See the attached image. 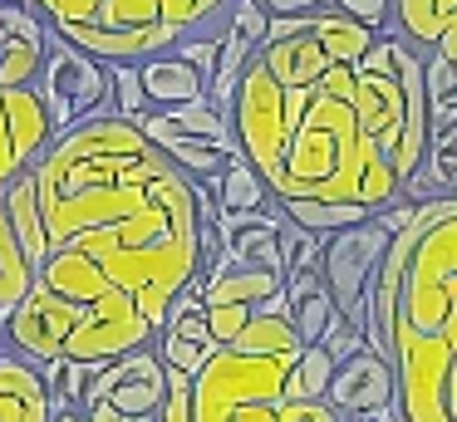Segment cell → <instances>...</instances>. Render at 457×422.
Instances as JSON below:
<instances>
[{
	"instance_id": "obj_1",
	"label": "cell",
	"mask_w": 457,
	"mask_h": 422,
	"mask_svg": "<svg viewBox=\"0 0 457 422\" xmlns=\"http://www.w3.org/2000/svg\"><path fill=\"white\" fill-rule=\"evenodd\" d=\"M398 245V310L384 349L398 373V412L403 422H457V196L418 202Z\"/></svg>"
},
{
	"instance_id": "obj_2",
	"label": "cell",
	"mask_w": 457,
	"mask_h": 422,
	"mask_svg": "<svg viewBox=\"0 0 457 422\" xmlns=\"http://www.w3.org/2000/svg\"><path fill=\"white\" fill-rule=\"evenodd\" d=\"M168 172H178L172 157L153 147L143 128L119 113L70 128L64 137H54L45 162L35 167L50 245L64 251L79 236L138 216Z\"/></svg>"
},
{
	"instance_id": "obj_3",
	"label": "cell",
	"mask_w": 457,
	"mask_h": 422,
	"mask_svg": "<svg viewBox=\"0 0 457 422\" xmlns=\"http://www.w3.org/2000/svg\"><path fill=\"white\" fill-rule=\"evenodd\" d=\"M354 88L359 69L349 64H335L310 88V108L290 133L286 162L266 177L276 202H359L369 211H388L408 196L394 157L359 123Z\"/></svg>"
},
{
	"instance_id": "obj_4",
	"label": "cell",
	"mask_w": 457,
	"mask_h": 422,
	"mask_svg": "<svg viewBox=\"0 0 457 422\" xmlns=\"http://www.w3.org/2000/svg\"><path fill=\"white\" fill-rule=\"evenodd\" d=\"M290 359H261V353L217 349L212 363L192 378V408L197 422H286L290 402Z\"/></svg>"
},
{
	"instance_id": "obj_5",
	"label": "cell",
	"mask_w": 457,
	"mask_h": 422,
	"mask_svg": "<svg viewBox=\"0 0 457 422\" xmlns=\"http://www.w3.org/2000/svg\"><path fill=\"white\" fill-rule=\"evenodd\" d=\"M388 245H394V231L374 216L364 226L325 236V255H320V285L335 300V310L345 314V324L359 329L364 339H369V294H374V280H378V265H384Z\"/></svg>"
},
{
	"instance_id": "obj_6",
	"label": "cell",
	"mask_w": 457,
	"mask_h": 422,
	"mask_svg": "<svg viewBox=\"0 0 457 422\" xmlns=\"http://www.w3.org/2000/svg\"><path fill=\"white\" fill-rule=\"evenodd\" d=\"M35 94L45 98L54 133L64 137L70 128L89 123V118H109L113 113V69L99 64L94 54H84V49H74L64 35H54Z\"/></svg>"
},
{
	"instance_id": "obj_7",
	"label": "cell",
	"mask_w": 457,
	"mask_h": 422,
	"mask_svg": "<svg viewBox=\"0 0 457 422\" xmlns=\"http://www.w3.org/2000/svg\"><path fill=\"white\" fill-rule=\"evenodd\" d=\"M290 88L276 84L266 64H251L246 79L237 88V103H231V133L241 143V157L256 167L261 177H276L280 162H286V147H290Z\"/></svg>"
},
{
	"instance_id": "obj_8",
	"label": "cell",
	"mask_w": 457,
	"mask_h": 422,
	"mask_svg": "<svg viewBox=\"0 0 457 422\" xmlns=\"http://www.w3.org/2000/svg\"><path fill=\"white\" fill-rule=\"evenodd\" d=\"M54 137L50 108L35 88H0V196L45 162Z\"/></svg>"
},
{
	"instance_id": "obj_9",
	"label": "cell",
	"mask_w": 457,
	"mask_h": 422,
	"mask_svg": "<svg viewBox=\"0 0 457 422\" xmlns=\"http://www.w3.org/2000/svg\"><path fill=\"white\" fill-rule=\"evenodd\" d=\"M89 310L94 304H74V300H64V294H54L50 285H35L30 300L5 319L11 353H21V359H30V363L64 359V349H70V339L79 334V324Z\"/></svg>"
},
{
	"instance_id": "obj_10",
	"label": "cell",
	"mask_w": 457,
	"mask_h": 422,
	"mask_svg": "<svg viewBox=\"0 0 457 422\" xmlns=\"http://www.w3.org/2000/svg\"><path fill=\"white\" fill-rule=\"evenodd\" d=\"M329 408H339L349 422H403L398 412V373L388 363V353L359 349L354 359H345L329 383Z\"/></svg>"
},
{
	"instance_id": "obj_11",
	"label": "cell",
	"mask_w": 457,
	"mask_h": 422,
	"mask_svg": "<svg viewBox=\"0 0 457 422\" xmlns=\"http://www.w3.org/2000/svg\"><path fill=\"white\" fill-rule=\"evenodd\" d=\"M153 349H158V359L168 363L172 373H192V378L212 363L217 339H212V324H207V300H202L197 290H187L172 304V314H168V324H162V334L153 339Z\"/></svg>"
},
{
	"instance_id": "obj_12",
	"label": "cell",
	"mask_w": 457,
	"mask_h": 422,
	"mask_svg": "<svg viewBox=\"0 0 457 422\" xmlns=\"http://www.w3.org/2000/svg\"><path fill=\"white\" fill-rule=\"evenodd\" d=\"M394 64H398V49H394ZM354 108H359V123H364V133L378 137V147L394 157L398 143H403V118H408V98H403V79H398V69H394V74L359 69Z\"/></svg>"
},
{
	"instance_id": "obj_13",
	"label": "cell",
	"mask_w": 457,
	"mask_h": 422,
	"mask_svg": "<svg viewBox=\"0 0 457 422\" xmlns=\"http://www.w3.org/2000/svg\"><path fill=\"white\" fill-rule=\"evenodd\" d=\"M54 393L45 388L40 368L21 353L0 359V422H50Z\"/></svg>"
},
{
	"instance_id": "obj_14",
	"label": "cell",
	"mask_w": 457,
	"mask_h": 422,
	"mask_svg": "<svg viewBox=\"0 0 457 422\" xmlns=\"http://www.w3.org/2000/svg\"><path fill=\"white\" fill-rule=\"evenodd\" d=\"M40 285H50L54 294H64V300H74V304H104L109 294H119V285L109 280V270H104L94 255L74 251V245H64V251H54L50 261H45Z\"/></svg>"
},
{
	"instance_id": "obj_15",
	"label": "cell",
	"mask_w": 457,
	"mask_h": 422,
	"mask_svg": "<svg viewBox=\"0 0 457 422\" xmlns=\"http://www.w3.org/2000/svg\"><path fill=\"white\" fill-rule=\"evenodd\" d=\"M138 69H143V84H148V98H153L158 113H172V108H187V103H207V94H212L207 79H202L182 54H172V49L143 59Z\"/></svg>"
},
{
	"instance_id": "obj_16",
	"label": "cell",
	"mask_w": 457,
	"mask_h": 422,
	"mask_svg": "<svg viewBox=\"0 0 457 422\" xmlns=\"http://www.w3.org/2000/svg\"><path fill=\"white\" fill-rule=\"evenodd\" d=\"M35 285H40V265L30 261L25 241L15 236L11 206L0 196V319H11V314L35 294Z\"/></svg>"
},
{
	"instance_id": "obj_17",
	"label": "cell",
	"mask_w": 457,
	"mask_h": 422,
	"mask_svg": "<svg viewBox=\"0 0 457 422\" xmlns=\"http://www.w3.org/2000/svg\"><path fill=\"white\" fill-rule=\"evenodd\" d=\"M261 64L276 74L280 88H315L320 79L329 74V54L320 45V35H300V39H286V45H266L261 49Z\"/></svg>"
},
{
	"instance_id": "obj_18",
	"label": "cell",
	"mask_w": 457,
	"mask_h": 422,
	"mask_svg": "<svg viewBox=\"0 0 457 422\" xmlns=\"http://www.w3.org/2000/svg\"><path fill=\"white\" fill-rule=\"evenodd\" d=\"M457 29V0H394V35L433 54Z\"/></svg>"
},
{
	"instance_id": "obj_19",
	"label": "cell",
	"mask_w": 457,
	"mask_h": 422,
	"mask_svg": "<svg viewBox=\"0 0 457 422\" xmlns=\"http://www.w3.org/2000/svg\"><path fill=\"white\" fill-rule=\"evenodd\" d=\"M286 290V275L276 270H246V265H231V270H221L217 280H207V290H202V300H207V310H217V304H246V310H266L270 294Z\"/></svg>"
},
{
	"instance_id": "obj_20",
	"label": "cell",
	"mask_w": 457,
	"mask_h": 422,
	"mask_svg": "<svg viewBox=\"0 0 457 422\" xmlns=\"http://www.w3.org/2000/svg\"><path fill=\"white\" fill-rule=\"evenodd\" d=\"M231 349H237V353H261V359H290V363H300V353H305L310 343L300 339V329H295V319H290V314H266V310H261Z\"/></svg>"
},
{
	"instance_id": "obj_21",
	"label": "cell",
	"mask_w": 457,
	"mask_h": 422,
	"mask_svg": "<svg viewBox=\"0 0 457 422\" xmlns=\"http://www.w3.org/2000/svg\"><path fill=\"white\" fill-rule=\"evenodd\" d=\"M212 186H217L221 211H231V216H256V211H270V206H276V192H270V182L246 162V157H237V162H231Z\"/></svg>"
},
{
	"instance_id": "obj_22",
	"label": "cell",
	"mask_w": 457,
	"mask_h": 422,
	"mask_svg": "<svg viewBox=\"0 0 457 422\" xmlns=\"http://www.w3.org/2000/svg\"><path fill=\"white\" fill-rule=\"evenodd\" d=\"M5 206H11V221H15V236L25 241V251H30V261L45 270V261L54 255L50 245V226H45V211H40V192H35V172L21 177V182L5 192Z\"/></svg>"
},
{
	"instance_id": "obj_23",
	"label": "cell",
	"mask_w": 457,
	"mask_h": 422,
	"mask_svg": "<svg viewBox=\"0 0 457 422\" xmlns=\"http://www.w3.org/2000/svg\"><path fill=\"white\" fill-rule=\"evenodd\" d=\"M315 35H320V45H325L329 64H349V69H359V59L378 45L374 29L349 20V15H339L335 5H329L325 15H315Z\"/></svg>"
},
{
	"instance_id": "obj_24",
	"label": "cell",
	"mask_w": 457,
	"mask_h": 422,
	"mask_svg": "<svg viewBox=\"0 0 457 422\" xmlns=\"http://www.w3.org/2000/svg\"><path fill=\"white\" fill-rule=\"evenodd\" d=\"M280 216L305 226V231H315V236H339V231H349V226L374 221L378 211H369V206H359V202H280Z\"/></svg>"
},
{
	"instance_id": "obj_25",
	"label": "cell",
	"mask_w": 457,
	"mask_h": 422,
	"mask_svg": "<svg viewBox=\"0 0 457 422\" xmlns=\"http://www.w3.org/2000/svg\"><path fill=\"white\" fill-rule=\"evenodd\" d=\"M50 45H30V39H11L0 45V88H40Z\"/></svg>"
},
{
	"instance_id": "obj_26",
	"label": "cell",
	"mask_w": 457,
	"mask_h": 422,
	"mask_svg": "<svg viewBox=\"0 0 457 422\" xmlns=\"http://www.w3.org/2000/svg\"><path fill=\"white\" fill-rule=\"evenodd\" d=\"M335 353L325 349V343H310L305 353H300L295 363V378H290V393H295L300 402H329V383H335Z\"/></svg>"
},
{
	"instance_id": "obj_27",
	"label": "cell",
	"mask_w": 457,
	"mask_h": 422,
	"mask_svg": "<svg viewBox=\"0 0 457 422\" xmlns=\"http://www.w3.org/2000/svg\"><path fill=\"white\" fill-rule=\"evenodd\" d=\"M339 324H345V314L335 310V300H329L325 290L305 294V300L295 304V329H300V339H305V343H325Z\"/></svg>"
},
{
	"instance_id": "obj_28",
	"label": "cell",
	"mask_w": 457,
	"mask_h": 422,
	"mask_svg": "<svg viewBox=\"0 0 457 422\" xmlns=\"http://www.w3.org/2000/svg\"><path fill=\"white\" fill-rule=\"evenodd\" d=\"M113 113L129 118V123L153 113V98H148V84H143L138 64H113Z\"/></svg>"
},
{
	"instance_id": "obj_29",
	"label": "cell",
	"mask_w": 457,
	"mask_h": 422,
	"mask_svg": "<svg viewBox=\"0 0 457 422\" xmlns=\"http://www.w3.org/2000/svg\"><path fill=\"white\" fill-rule=\"evenodd\" d=\"M99 25L109 29H153L162 25V0H109L99 15Z\"/></svg>"
},
{
	"instance_id": "obj_30",
	"label": "cell",
	"mask_w": 457,
	"mask_h": 422,
	"mask_svg": "<svg viewBox=\"0 0 457 422\" xmlns=\"http://www.w3.org/2000/svg\"><path fill=\"white\" fill-rule=\"evenodd\" d=\"M251 319H256V310H246V304H217V310H207V324H212L217 349H231V343L246 334Z\"/></svg>"
},
{
	"instance_id": "obj_31",
	"label": "cell",
	"mask_w": 457,
	"mask_h": 422,
	"mask_svg": "<svg viewBox=\"0 0 457 422\" xmlns=\"http://www.w3.org/2000/svg\"><path fill=\"white\" fill-rule=\"evenodd\" d=\"M109 0H60L54 5V25H99Z\"/></svg>"
},
{
	"instance_id": "obj_32",
	"label": "cell",
	"mask_w": 457,
	"mask_h": 422,
	"mask_svg": "<svg viewBox=\"0 0 457 422\" xmlns=\"http://www.w3.org/2000/svg\"><path fill=\"white\" fill-rule=\"evenodd\" d=\"M270 10V20H286V15H325L329 0H261Z\"/></svg>"
},
{
	"instance_id": "obj_33",
	"label": "cell",
	"mask_w": 457,
	"mask_h": 422,
	"mask_svg": "<svg viewBox=\"0 0 457 422\" xmlns=\"http://www.w3.org/2000/svg\"><path fill=\"white\" fill-rule=\"evenodd\" d=\"M89 412V422H129V412H119L113 402H99V408H84Z\"/></svg>"
},
{
	"instance_id": "obj_34",
	"label": "cell",
	"mask_w": 457,
	"mask_h": 422,
	"mask_svg": "<svg viewBox=\"0 0 457 422\" xmlns=\"http://www.w3.org/2000/svg\"><path fill=\"white\" fill-rule=\"evenodd\" d=\"M50 422H89V412H84V408H54Z\"/></svg>"
},
{
	"instance_id": "obj_35",
	"label": "cell",
	"mask_w": 457,
	"mask_h": 422,
	"mask_svg": "<svg viewBox=\"0 0 457 422\" xmlns=\"http://www.w3.org/2000/svg\"><path fill=\"white\" fill-rule=\"evenodd\" d=\"M25 5H30L40 20H50V25H54V5H60V0H25Z\"/></svg>"
},
{
	"instance_id": "obj_36",
	"label": "cell",
	"mask_w": 457,
	"mask_h": 422,
	"mask_svg": "<svg viewBox=\"0 0 457 422\" xmlns=\"http://www.w3.org/2000/svg\"><path fill=\"white\" fill-rule=\"evenodd\" d=\"M0 359H11V334H5V319H0Z\"/></svg>"
}]
</instances>
